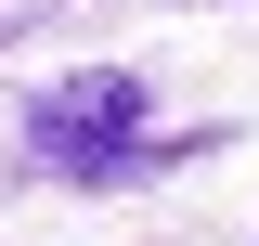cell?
I'll return each instance as SVG.
<instances>
[{
  "label": "cell",
  "instance_id": "cell-1",
  "mask_svg": "<svg viewBox=\"0 0 259 246\" xmlns=\"http://www.w3.org/2000/svg\"><path fill=\"white\" fill-rule=\"evenodd\" d=\"M26 155L52 182H143V169L194 155V130H143V78L130 65H91V78H52L26 104Z\"/></svg>",
  "mask_w": 259,
  "mask_h": 246
}]
</instances>
